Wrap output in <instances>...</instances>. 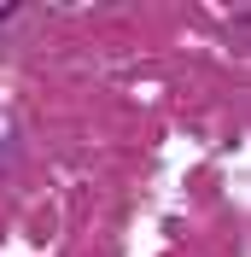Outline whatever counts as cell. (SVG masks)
Listing matches in <instances>:
<instances>
[{
	"instance_id": "1",
	"label": "cell",
	"mask_w": 251,
	"mask_h": 257,
	"mask_svg": "<svg viewBox=\"0 0 251 257\" xmlns=\"http://www.w3.org/2000/svg\"><path fill=\"white\" fill-rule=\"evenodd\" d=\"M0 18H12V6H6V0H0Z\"/></svg>"
}]
</instances>
